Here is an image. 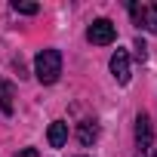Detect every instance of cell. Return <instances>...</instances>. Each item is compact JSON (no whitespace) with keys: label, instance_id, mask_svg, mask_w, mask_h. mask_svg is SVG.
I'll list each match as a JSON object with an SVG mask.
<instances>
[{"label":"cell","instance_id":"cell-1","mask_svg":"<svg viewBox=\"0 0 157 157\" xmlns=\"http://www.w3.org/2000/svg\"><path fill=\"white\" fill-rule=\"evenodd\" d=\"M34 74H37V80L43 86L56 83L59 74H62V52L59 49H40L37 59H34Z\"/></svg>","mask_w":157,"mask_h":157},{"label":"cell","instance_id":"cell-2","mask_svg":"<svg viewBox=\"0 0 157 157\" xmlns=\"http://www.w3.org/2000/svg\"><path fill=\"white\" fill-rule=\"evenodd\" d=\"M86 37H90V43H96V46H108V43L117 40V28H114V22H108V19H96V22L86 28Z\"/></svg>","mask_w":157,"mask_h":157},{"label":"cell","instance_id":"cell-3","mask_svg":"<svg viewBox=\"0 0 157 157\" xmlns=\"http://www.w3.org/2000/svg\"><path fill=\"white\" fill-rule=\"evenodd\" d=\"M111 74H114L117 83H129V56H126V49H117L111 56Z\"/></svg>","mask_w":157,"mask_h":157},{"label":"cell","instance_id":"cell-4","mask_svg":"<svg viewBox=\"0 0 157 157\" xmlns=\"http://www.w3.org/2000/svg\"><path fill=\"white\" fill-rule=\"evenodd\" d=\"M136 145H139V151L151 148V120H148V114L136 117Z\"/></svg>","mask_w":157,"mask_h":157},{"label":"cell","instance_id":"cell-5","mask_svg":"<svg viewBox=\"0 0 157 157\" xmlns=\"http://www.w3.org/2000/svg\"><path fill=\"white\" fill-rule=\"evenodd\" d=\"M46 139H49V148H65V142H68V123H62V120L49 123Z\"/></svg>","mask_w":157,"mask_h":157},{"label":"cell","instance_id":"cell-6","mask_svg":"<svg viewBox=\"0 0 157 157\" xmlns=\"http://www.w3.org/2000/svg\"><path fill=\"white\" fill-rule=\"evenodd\" d=\"M77 139H80V145H93L96 139H99V123L96 120H83L80 126H77Z\"/></svg>","mask_w":157,"mask_h":157},{"label":"cell","instance_id":"cell-7","mask_svg":"<svg viewBox=\"0 0 157 157\" xmlns=\"http://www.w3.org/2000/svg\"><path fill=\"white\" fill-rule=\"evenodd\" d=\"M0 111L3 114H13V86L6 80H0Z\"/></svg>","mask_w":157,"mask_h":157},{"label":"cell","instance_id":"cell-8","mask_svg":"<svg viewBox=\"0 0 157 157\" xmlns=\"http://www.w3.org/2000/svg\"><path fill=\"white\" fill-rule=\"evenodd\" d=\"M13 10H16V13H22V16H34L40 6H37V3H25V0H16V3H13Z\"/></svg>","mask_w":157,"mask_h":157},{"label":"cell","instance_id":"cell-9","mask_svg":"<svg viewBox=\"0 0 157 157\" xmlns=\"http://www.w3.org/2000/svg\"><path fill=\"white\" fill-rule=\"evenodd\" d=\"M129 16H132V22H136V25H142V28H145V6L129 3Z\"/></svg>","mask_w":157,"mask_h":157},{"label":"cell","instance_id":"cell-10","mask_svg":"<svg viewBox=\"0 0 157 157\" xmlns=\"http://www.w3.org/2000/svg\"><path fill=\"white\" fill-rule=\"evenodd\" d=\"M145 28H151L157 34V6H148L145 10Z\"/></svg>","mask_w":157,"mask_h":157},{"label":"cell","instance_id":"cell-11","mask_svg":"<svg viewBox=\"0 0 157 157\" xmlns=\"http://www.w3.org/2000/svg\"><path fill=\"white\" fill-rule=\"evenodd\" d=\"M136 56H139L142 62L148 59V52H145V40H136Z\"/></svg>","mask_w":157,"mask_h":157},{"label":"cell","instance_id":"cell-12","mask_svg":"<svg viewBox=\"0 0 157 157\" xmlns=\"http://www.w3.org/2000/svg\"><path fill=\"white\" fill-rule=\"evenodd\" d=\"M16 157H40V154H37V148H25V151L16 154Z\"/></svg>","mask_w":157,"mask_h":157},{"label":"cell","instance_id":"cell-13","mask_svg":"<svg viewBox=\"0 0 157 157\" xmlns=\"http://www.w3.org/2000/svg\"><path fill=\"white\" fill-rule=\"evenodd\" d=\"M154 157H157V148H154Z\"/></svg>","mask_w":157,"mask_h":157}]
</instances>
